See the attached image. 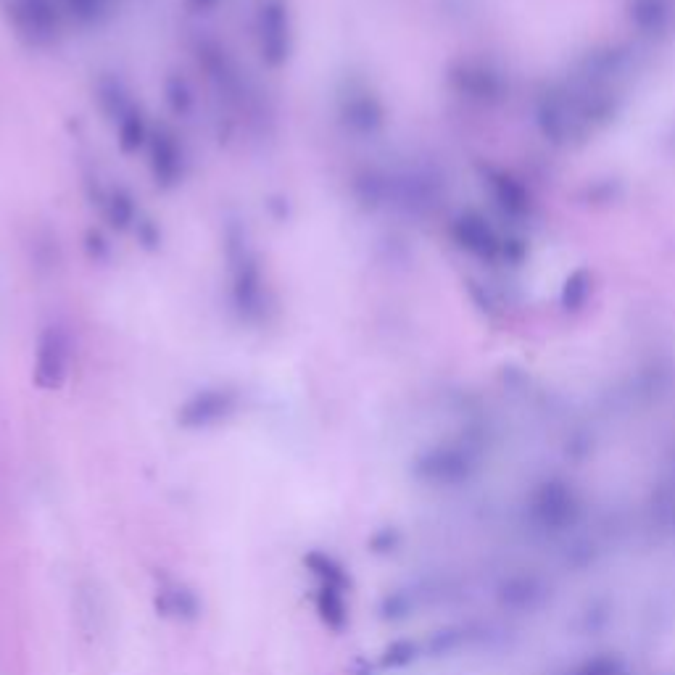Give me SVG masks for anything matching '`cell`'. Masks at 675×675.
<instances>
[{
    "label": "cell",
    "mask_w": 675,
    "mask_h": 675,
    "mask_svg": "<svg viewBox=\"0 0 675 675\" xmlns=\"http://www.w3.org/2000/svg\"><path fill=\"white\" fill-rule=\"evenodd\" d=\"M156 612L177 623H193L201 617V599L193 588L169 583V586H161L156 594Z\"/></svg>",
    "instance_id": "cell-1"
},
{
    "label": "cell",
    "mask_w": 675,
    "mask_h": 675,
    "mask_svg": "<svg viewBox=\"0 0 675 675\" xmlns=\"http://www.w3.org/2000/svg\"><path fill=\"white\" fill-rule=\"evenodd\" d=\"M306 570L314 575L317 586L338 588V591H349L351 588V575L349 570L338 562V557L333 554L320 552V549H312V552L304 557Z\"/></svg>",
    "instance_id": "cell-2"
},
{
    "label": "cell",
    "mask_w": 675,
    "mask_h": 675,
    "mask_svg": "<svg viewBox=\"0 0 675 675\" xmlns=\"http://www.w3.org/2000/svg\"><path fill=\"white\" fill-rule=\"evenodd\" d=\"M414 660V644L409 641H393L383 654V668H404Z\"/></svg>",
    "instance_id": "cell-4"
},
{
    "label": "cell",
    "mask_w": 675,
    "mask_h": 675,
    "mask_svg": "<svg viewBox=\"0 0 675 675\" xmlns=\"http://www.w3.org/2000/svg\"><path fill=\"white\" fill-rule=\"evenodd\" d=\"M314 607H317V615H320L322 625L330 628L333 633H343L346 628H349V604H346V591L317 586Z\"/></svg>",
    "instance_id": "cell-3"
}]
</instances>
